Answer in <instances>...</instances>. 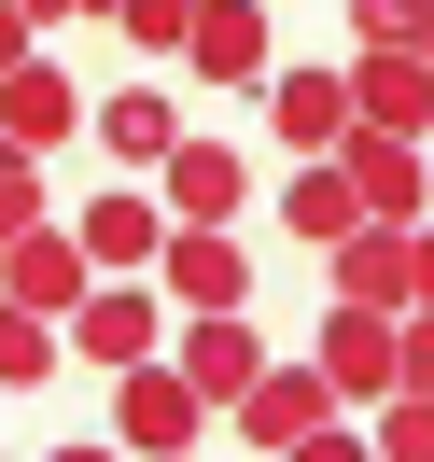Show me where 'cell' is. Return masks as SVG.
Returning a JSON list of instances; mask_svg holds the SVG:
<instances>
[{
	"mask_svg": "<svg viewBox=\"0 0 434 462\" xmlns=\"http://www.w3.org/2000/svg\"><path fill=\"white\" fill-rule=\"evenodd\" d=\"M169 281H154V266H113V281H85V309H70L57 322V337H70V365H98V378H113V365H141V350H169Z\"/></svg>",
	"mask_w": 434,
	"mask_h": 462,
	"instance_id": "6da1fadb",
	"label": "cell"
},
{
	"mask_svg": "<svg viewBox=\"0 0 434 462\" xmlns=\"http://www.w3.org/2000/svg\"><path fill=\"white\" fill-rule=\"evenodd\" d=\"M197 434H210V393L169 365V350L113 365V448H154V462H169V448H197Z\"/></svg>",
	"mask_w": 434,
	"mask_h": 462,
	"instance_id": "7a4b0ae2",
	"label": "cell"
},
{
	"mask_svg": "<svg viewBox=\"0 0 434 462\" xmlns=\"http://www.w3.org/2000/svg\"><path fill=\"white\" fill-rule=\"evenodd\" d=\"M182 70H197L210 98H266V0H197V29H182Z\"/></svg>",
	"mask_w": 434,
	"mask_h": 462,
	"instance_id": "3957f363",
	"label": "cell"
},
{
	"mask_svg": "<svg viewBox=\"0 0 434 462\" xmlns=\"http://www.w3.org/2000/svg\"><path fill=\"white\" fill-rule=\"evenodd\" d=\"M322 420H337V378H322V365H266L253 393L225 406V434H238V448H309Z\"/></svg>",
	"mask_w": 434,
	"mask_h": 462,
	"instance_id": "277c9868",
	"label": "cell"
},
{
	"mask_svg": "<svg viewBox=\"0 0 434 462\" xmlns=\"http://www.w3.org/2000/svg\"><path fill=\"white\" fill-rule=\"evenodd\" d=\"M154 281H169V309H253V253H238V225H182V210H169Z\"/></svg>",
	"mask_w": 434,
	"mask_h": 462,
	"instance_id": "5b68a950",
	"label": "cell"
},
{
	"mask_svg": "<svg viewBox=\"0 0 434 462\" xmlns=\"http://www.w3.org/2000/svg\"><path fill=\"white\" fill-rule=\"evenodd\" d=\"M169 365L197 378V393H210V420H225V406L266 378V337H253L238 309H182V322H169Z\"/></svg>",
	"mask_w": 434,
	"mask_h": 462,
	"instance_id": "8992f818",
	"label": "cell"
},
{
	"mask_svg": "<svg viewBox=\"0 0 434 462\" xmlns=\"http://www.w3.org/2000/svg\"><path fill=\"white\" fill-rule=\"evenodd\" d=\"M85 281H98V266H85V238H70L57 210L0 238V294H14V309H57V322H70V309H85Z\"/></svg>",
	"mask_w": 434,
	"mask_h": 462,
	"instance_id": "52a82bcc",
	"label": "cell"
},
{
	"mask_svg": "<svg viewBox=\"0 0 434 462\" xmlns=\"http://www.w3.org/2000/svg\"><path fill=\"white\" fill-rule=\"evenodd\" d=\"M350 126H434V42H365L350 57Z\"/></svg>",
	"mask_w": 434,
	"mask_h": 462,
	"instance_id": "ba28073f",
	"label": "cell"
},
{
	"mask_svg": "<svg viewBox=\"0 0 434 462\" xmlns=\"http://www.w3.org/2000/svg\"><path fill=\"white\" fill-rule=\"evenodd\" d=\"M392 322L406 309H350V294L322 309V350H309V365L337 378V406H378V393H392Z\"/></svg>",
	"mask_w": 434,
	"mask_h": 462,
	"instance_id": "9c48e42d",
	"label": "cell"
},
{
	"mask_svg": "<svg viewBox=\"0 0 434 462\" xmlns=\"http://www.w3.org/2000/svg\"><path fill=\"white\" fill-rule=\"evenodd\" d=\"M70 238H85L98 281H113V266H154V253H169V182H154V197H126V182H113V197H85V210H70Z\"/></svg>",
	"mask_w": 434,
	"mask_h": 462,
	"instance_id": "30bf717a",
	"label": "cell"
},
{
	"mask_svg": "<svg viewBox=\"0 0 434 462\" xmlns=\"http://www.w3.org/2000/svg\"><path fill=\"white\" fill-rule=\"evenodd\" d=\"M154 182H169V210H182V225H238V210H253V169H238V141H197V126L169 141V169H154Z\"/></svg>",
	"mask_w": 434,
	"mask_h": 462,
	"instance_id": "8fae6325",
	"label": "cell"
},
{
	"mask_svg": "<svg viewBox=\"0 0 434 462\" xmlns=\"http://www.w3.org/2000/svg\"><path fill=\"white\" fill-rule=\"evenodd\" d=\"M337 169H350V197H365V210H392V225H420V197H434L406 126H350V141H337Z\"/></svg>",
	"mask_w": 434,
	"mask_h": 462,
	"instance_id": "7c38bea8",
	"label": "cell"
},
{
	"mask_svg": "<svg viewBox=\"0 0 434 462\" xmlns=\"http://www.w3.org/2000/svg\"><path fill=\"white\" fill-rule=\"evenodd\" d=\"M266 126L294 154H337L350 141V70H266Z\"/></svg>",
	"mask_w": 434,
	"mask_h": 462,
	"instance_id": "4fadbf2b",
	"label": "cell"
},
{
	"mask_svg": "<svg viewBox=\"0 0 434 462\" xmlns=\"http://www.w3.org/2000/svg\"><path fill=\"white\" fill-rule=\"evenodd\" d=\"M85 113H98V98L70 85V70H42V57H29V70H0V126H14L29 154H57V141H70Z\"/></svg>",
	"mask_w": 434,
	"mask_h": 462,
	"instance_id": "5bb4252c",
	"label": "cell"
},
{
	"mask_svg": "<svg viewBox=\"0 0 434 462\" xmlns=\"http://www.w3.org/2000/svg\"><path fill=\"white\" fill-rule=\"evenodd\" d=\"M98 154H113V169H169V141H182V113H169V85H113L98 98Z\"/></svg>",
	"mask_w": 434,
	"mask_h": 462,
	"instance_id": "9a60e30c",
	"label": "cell"
},
{
	"mask_svg": "<svg viewBox=\"0 0 434 462\" xmlns=\"http://www.w3.org/2000/svg\"><path fill=\"white\" fill-rule=\"evenodd\" d=\"M337 294L350 309H406V225L392 210H365V225L337 238Z\"/></svg>",
	"mask_w": 434,
	"mask_h": 462,
	"instance_id": "2e32d148",
	"label": "cell"
},
{
	"mask_svg": "<svg viewBox=\"0 0 434 462\" xmlns=\"http://www.w3.org/2000/svg\"><path fill=\"white\" fill-rule=\"evenodd\" d=\"M281 225L309 238V253H337V238L365 225V197H350V169H337V154H309V169L281 182Z\"/></svg>",
	"mask_w": 434,
	"mask_h": 462,
	"instance_id": "e0dca14e",
	"label": "cell"
},
{
	"mask_svg": "<svg viewBox=\"0 0 434 462\" xmlns=\"http://www.w3.org/2000/svg\"><path fill=\"white\" fill-rule=\"evenodd\" d=\"M70 365V337H57V309H14L0 294V393H42V378Z\"/></svg>",
	"mask_w": 434,
	"mask_h": 462,
	"instance_id": "ac0fdd59",
	"label": "cell"
},
{
	"mask_svg": "<svg viewBox=\"0 0 434 462\" xmlns=\"http://www.w3.org/2000/svg\"><path fill=\"white\" fill-rule=\"evenodd\" d=\"M365 448H392V462H434V393H378V434Z\"/></svg>",
	"mask_w": 434,
	"mask_h": 462,
	"instance_id": "d6986e66",
	"label": "cell"
},
{
	"mask_svg": "<svg viewBox=\"0 0 434 462\" xmlns=\"http://www.w3.org/2000/svg\"><path fill=\"white\" fill-rule=\"evenodd\" d=\"M113 29L141 42V57H182V29H197V0H113Z\"/></svg>",
	"mask_w": 434,
	"mask_h": 462,
	"instance_id": "ffe728a7",
	"label": "cell"
},
{
	"mask_svg": "<svg viewBox=\"0 0 434 462\" xmlns=\"http://www.w3.org/2000/svg\"><path fill=\"white\" fill-rule=\"evenodd\" d=\"M434 0H350V42H420Z\"/></svg>",
	"mask_w": 434,
	"mask_h": 462,
	"instance_id": "44dd1931",
	"label": "cell"
},
{
	"mask_svg": "<svg viewBox=\"0 0 434 462\" xmlns=\"http://www.w3.org/2000/svg\"><path fill=\"white\" fill-rule=\"evenodd\" d=\"M42 210H57V197H42V169L14 154V169H0V238H14V225H42Z\"/></svg>",
	"mask_w": 434,
	"mask_h": 462,
	"instance_id": "7402d4cb",
	"label": "cell"
},
{
	"mask_svg": "<svg viewBox=\"0 0 434 462\" xmlns=\"http://www.w3.org/2000/svg\"><path fill=\"white\" fill-rule=\"evenodd\" d=\"M406 309H434V225H406Z\"/></svg>",
	"mask_w": 434,
	"mask_h": 462,
	"instance_id": "603a6c76",
	"label": "cell"
},
{
	"mask_svg": "<svg viewBox=\"0 0 434 462\" xmlns=\"http://www.w3.org/2000/svg\"><path fill=\"white\" fill-rule=\"evenodd\" d=\"M29 57H42V29L14 14V0H0V70H29Z\"/></svg>",
	"mask_w": 434,
	"mask_h": 462,
	"instance_id": "cb8c5ba5",
	"label": "cell"
},
{
	"mask_svg": "<svg viewBox=\"0 0 434 462\" xmlns=\"http://www.w3.org/2000/svg\"><path fill=\"white\" fill-rule=\"evenodd\" d=\"M14 14H29V29H57V14H85V0H14Z\"/></svg>",
	"mask_w": 434,
	"mask_h": 462,
	"instance_id": "d4e9b609",
	"label": "cell"
},
{
	"mask_svg": "<svg viewBox=\"0 0 434 462\" xmlns=\"http://www.w3.org/2000/svg\"><path fill=\"white\" fill-rule=\"evenodd\" d=\"M14 154H29V141H14V126H0V169H14Z\"/></svg>",
	"mask_w": 434,
	"mask_h": 462,
	"instance_id": "484cf974",
	"label": "cell"
},
{
	"mask_svg": "<svg viewBox=\"0 0 434 462\" xmlns=\"http://www.w3.org/2000/svg\"><path fill=\"white\" fill-rule=\"evenodd\" d=\"M85 14H113V0H85Z\"/></svg>",
	"mask_w": 434,
	"mask_h": 462,
	"instance_id": "4316f807",
	"label": "cell"
},
{
	"mask_svg": "<svg viewBox=\"0 0 434 462\" xmlns=\"http://www.w3.org/2000/svg\"><path fill=\"white\" fill-rule=\"evenodd\" d=\"M420 42H434V29H420Z\"/></svg>",
	"mask_w": 434,
	"mask_h": 462,
	"instance_id": "83f0119b",
	"label": "cell"
}]
</instances>
